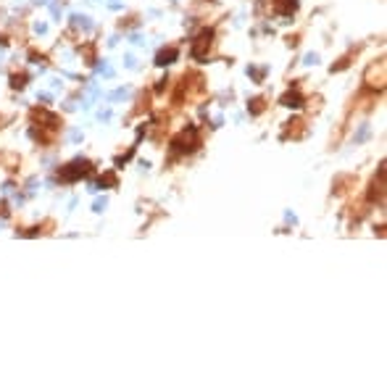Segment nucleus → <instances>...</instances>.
Instances as JSON below:
<instances>
[{
    "label": "nucleus",
    "mask_w": 387,
    "mask_h": 387,
    "mask_svg": "<svg viewBox=\"0 0 387 387\" xmlns=\"http://www.w3.org/2000/svg\"><path fill=\"white\" fill-rule=\"evenodd\" d=\"M90 171H93V166H90L87 161H77V163H69L66 169H61V171H58V179L74 182V179H79V177H87Z\"/></svg>",
    "instance_id": "obj_1"
},
{
    "label": "nucleus",
    "mask_w": 387,
    "mask_h": 387,
    "mask_svg": "<svg viewBox=\"0 0 387 387\" xmlns=\"http://www.w3.org/2000/svg\"><path fill=\"white\" fill-rule=\"evenodd\" d=\"M211 42H214V29H205V32L198 34V40L192 42V58L203 61V58L208 56V50H211Z\"/></svg>",
    "instance_id": "obj_2"
},
{
    "label": "nucleus",
    "mask_w": 387,
    "mask_h": 387,
    "mask_svg": "<svg viewBox=\"0 0 387 387\" xmlns=\"http://www.w3.org/2000/svg\"><path fill=\"white\" fill-rule=\"evenodd\" d=\"M366 84L374 90H385V61H377L366 69Z\"/></svg>",
    "instance_id": "obj_3"
},
{
    "label": "nucleus",
    "mask_w": 387,
    "mask_h": 387,
    "mask_svg": "<svg viewBox=\"0 0 387 387\" xmlns=\"http://www.w3.org/2000/svg\"><path fill=\"white\" fill-rule=\"evenodd\" d=\"M171 145H174L177 150H182V153H185V150H192V148L198 145V132H195V126L182 129V132H179V135L171 140Z\"/></svg>",
    "instance_id": "obj_4"
},
{
    "label": "nucleus",
    "mask_w": 387,
    "mask_h": 387,
    "mask_svg": "<svg viewBox=\"0 0 387 387\" xmlns=\"http://www.w3.org/2000/svg\"><path fill=\"white\" fill-rule=\"evenodd\" d=\"M369 201H379L385 203V166H379V174L372 182V192H369Z\"/></svg>",
    "instance_id": "obj_5"
},
{
    "label": "nucleus",
    "mask_w": 387,
    "mask_h": 387,
    "mask_svg": "<svg viewBox=\"0 0 387 387\" xmlns=\"http://www.w3.org/2000/svg\"><path fill=\"white\" fill-rule=\"evenodd\" d=\"M295 8H298V3H295V0H274V11H277L279 16H290Z\"/></svg>",
    "instance_id": "obj_6"
},
{
    "label": "nucleus",
    "mask_w": 387,
    "mask_h": 387,
    "mask_svg": "<svg viewBox=\"0 0 387 387\" xmlns=\"http://www.w3.org/2000/svg\"><path fill=\"white\" fill-rule=\"evenodd\" d=\"M306 135V122L303 119H295V122H290L285 137H303Z\"/></svg>",
    "instance_id": "obj_7"
},
{
    "label": "nucleus",
    "mask_w": 387,
    "mask_h": 387,
    "mask_svg": "<svg viewBox=\"0 0 387 387\" xmlns=\"http://www.w3.org/2000/svg\"><path fill=\"white\" fill-rule=\"evenodd\" d=\"M282 106H290V108H300V106H303V95H300V93H287L285 98H282Z\"/></svg>",
    "instance_id": "obj_8"
},
{
    "label": "nucleus",
    "mask_w": 387,
    "mask_h": 387,
    "mask_svg": "<svg viewBox=\"0 0 387 387\" xmlns=\"http://www.w3.org/2000/svg\"><path fill=\"white\" fill-rule=\"evenodd\" d=\"M174 58H177V47H166V50H161V53H158V61H155V63L166 66V63H171Z\"/></svg>",
    "instance_id": "obj_9"
},
{
    "label": "nucleus",
    "mask_w": 387,
    "mask_h": 387,
    "mask_svg": "<svg viewBox=\"0 0 387 387\" xmlns=\"http://www.w3.org/2000/svg\"><path fill=\"white\" fill-rule=\"evenodd\" d=\"M263 108H266V100L263 98H256V100H250V113H263Z\"/></svg>",
    "instance_id": "obj_10"
},
{
    "label": "nucleus",
    "mask_w": 387,
    "mask_h": 387,
    "mask_svg": "<svg viewBox=\"0 0 387 387\" xmlns=\"http://www.w3.org/2000/svg\"><path fill=\"white\" fill-rule=\"evenodd\" d=\"M27 84V74L19 71V74H11V87H24Z\"/></svg>",
    "instance_id": "obj_11"
},
{
    "label": "nucleus",
    "mask_w": 387,
    "mask_h": 387,
    "mask_svg": "<svg viewBox=\"0 0 387 387\" xmlns=\"http://www.w3.org/2000/svg\"><path fill=\"white\" fill-rule=\"evenodd\" d=\"M103 185H116V177H113V174H103V177H100V187Z\"/></svg>",
    "instance_id": "obj_12"
}]
</instances>
